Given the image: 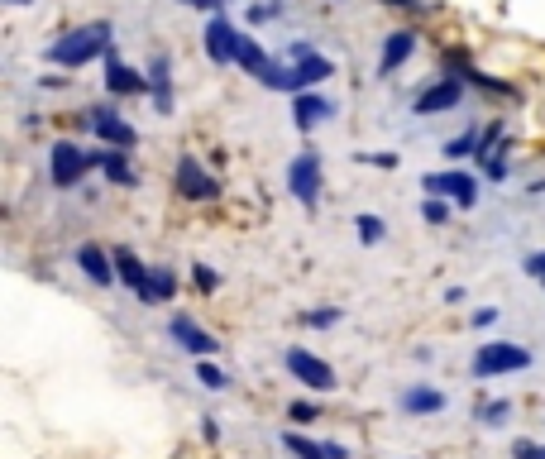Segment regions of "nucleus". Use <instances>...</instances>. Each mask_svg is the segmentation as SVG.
Segmentation results:
<instances>
[{
    "instance_id": "obj_1",
    "label": "nucleus",
    "mask_w": 545,
    "mask_h": 459,
    "mask_svg": "<svg viewBox=\"0 0 545 459\" xmlns=\"http://www.w3.org/2000/svg\"><path fill=\"white\" fill-rule=\"evenodd\" d=\"M330 77H335V63H330L326 53L311 44V39H292L278 58H268V67H263L254 82L268 91H283V96H302V91H316Z\"/></svg>"
},
{
    "instance_id": "obj_2",
    "label": "nucleus",
    "mask_w": 545,
    "mask_h": 459,
    "mask_svg": "<svg viewBox=\"0 0 545 459\" xmlns=\"http://www.w3.org/2000/svg\"><path fill=\"white\" fill-rule=\"evenodd\" d=\"M110 53H115V29L106 20H87L48 44V63L77 72V67H87V63H106Z\"/></svg>"
},
{
    "instance_id": "obj_3",
    "label": "nucleus",
    "mask_w": 545,
    "mask_h": 459,
    "mask_svg": "<svg viewBox=\"0 0 545 459\" xmlns=\"http://www.w3.org/2000/svg\"><path fill=\"white\" fill-rule=\"evenodd\" d=\"M531 364H536V354L517 345V340H483L474 359H469V373L479 383H493V378H507V373H526Z\"/></svg>"
},
{
    "instance_id": "obj_4",
    "label": "nucleus",
    "mask_w": 545,
    "mask_h": 459,
    "mask_svg": "<svg viewBox=\"0 0 545 459\" xmlns=\"http://www.w3.org/2000/svg\"><path fill=\"white\" fill-rule=\"evenodd\" d=\"M91 173H96V153H87L77 139H58V144L48 149V182H53L58 192H77Z\"/></svg>"
},
{
    "instance_id": "obj_5",
    "label": "nucleus",
    "mask_w": 545,
    "mask_h": 459,
    "mask_svg": "<svg viewBox=\"0 0 545 459\" xmlns=\"http://www.w3.org/2000/svg\"><path fill=\"white\" fill-rule=\"evenodd\" d=\"M421 192L455 201L459 211H474V206H479V177L464 173L459 163H445V168H436V173L421 177Z\"/></svg>"
},
{
    "instance_id": "obj_6",
    "label": "nucleus",
    "mask_w": 545,
    "mask_h": 459,
    "mask_svg": "<svg viewBox=\"0 0 545 459\" xmlns=\"http://www.w3.org/2000/svg\"><path fill=\"white\" fill-rule=\"evenodd\" d=\"M287 192L302 201L306 211H316L321 206V192H326V168H321V153L306 144L292 163H287Z\"/></svg>"
},
{
    "instance_id": "obj_7",
    "label": "nucleus",
    "mask_w": 545,
    "mask_h": 459,
    "mask_svg": "<svg viewBox=\"0 0 545 459\" xmlns=\"http://www.w3.org/2000/svg\"><path fill=\"white\" fill-rule=\"evenodd\" d=\"M283 364H287V373L302 383L306 393H335L340 388V378H335V369H330L321 354H311L306 345H287V354H283Z\"/></svg>"
},
{
    "instance_id": "obj_8",
    "label": "nucleus",
    "mask_w": 545,
    "mask_h": 459,
    "mask_svg": "<svg viewBox=\"0 0 545 459\" xmlns=\"http://www.w3.org/2000/svg\"><path fill=\"white\" fill-rule=\"evenodd\" d=\"M240 44H244V29L225 10L220 15H211L206 20V29H201V48H206V58L216 67H235L240 63Z\"/></svg>"
},
{
    "instance_id": "obj_9",
    "label": "nucleus",
    "mask_w": 545,
    "mask_h": 459,
    "mask_svg": "<svg viewBox=\"0 0 545 459\" xmlns=\"http://www.w3.org/2000/svg\"><path fill=\"white\" fill-rule=\"evenodd\" d=\"M464 96H469V82L445 72V77H436L431 87H421L412 96V115H450V110L464 106Z\"/></svg>"
},
{
    "instance_id": "obj_10",
    "label": "nucleus",
    "mask_w": 545,
    "mask_h": 459,
    "mask_svg": "<svg viewBox=\"0 0 545 459\" xmlns=\"http://www.w3.org/2000/svg\"><path fill=\"white\" fill-rule=\"evenodd\" d=\"M173 187H177V197H187V201H216L220 197V177L201 163L197 153H182V158H177Z\"/></svg>"
},
{
    "instance_id": "obj_11",
    "label": "nucleus",
    "mask_w": 545,
    "mask_h": 459,
    "mask_svg": "<svg viewBox=\"0 0 545 459\" xmlns=\"http://www.w3.org/2000/svg\"><path fill=\"white\" fill-rule=\"evenodd\" d=\"M87 130L96 134L101 144H110V149H139V130H134L115 106H91L87 110Z\"/></svg>"
},
{
    "instance_id": "obj_12",
    "label": "nucleus",
    "mask_w": 545,
    "mask_h": 459,
    "mask_svg": "<svg viewBox=\"0 0 545 459\" xmlns=\"http://www.w3.org/2000/svg\"><path fill=\"white\" fill-rule=\"evenodd\" d=\"M168 335H173L177 350L192 354V359H216V354H220V340L206 326H201V321H192L187 311H177L173 321H168Z\"/></svg>"
},
{
    "instance_id": "obj_13",
    "label": "nucleus",
    "mask_w": 545,
    "mask_h": 459,
    "mask_svg": "<svg viewBox=\"0 0 545 459\" xmlns=\"http://www.w3.org/2000/svg\"><path fill=\"white\" fill-rule=\"evenodd\" d=\"M106 96L110 101H125V96H149V72L130 67L120 53L106 58Z\"/></svg>"
},
{
    "instance_id": "obj_14",
    "label": "nucleus",
    "mask_w": 545,
    "mask_h": 459,
    "mask_svg": "<svg viewBox=\"0 0 545 459\" xmlns=\"http://www.w3.org/2000/svg\"><path fill=\"white\" fill-rule=\"evenodd\" d=\"M416 44H421V34H416V29H407V24H402V29H393V34L383 39V48H378V67H373V72H378V77H393L397 67L412 63Z\"/></svg>"
},
{
    "instance_id": "obj_15",
    "label": "nucleus",
    "mask_w": 545,
    "mask_h": 459,
    "mask_svg": "<svg viewBox=\"0 0 545 459\" xmlns=\"http://www.w3.org/2000/svg\"><path fill=\"white\" fill-rule=\"evenodd\" d=\"M330 115H335V101H330V96H321V87L302 91V96H292V130H297V134L321 130Z\"/></svg>"
},
{
    "instance_id": "obj_16",
    "label": "nucleus",
    "mask_w": 545,
    "mask_h": 459,
    "mask_svg": "<svg viewBox=\"0 0 545 459\" xmlns=\"http://www.w3.org/2000/svg\"><path fill=\"white\" fill-rule=\"evenodd\" d=\"M77 268H82V278L91 287H115L120 283V273H115V254L101 249V244H77Z\"/></svg>"
},
{
    "instance_id": "obj_17",
    "label": "nucleus",
    "mask_w": 545,
    "mask_h": 459,
    "mask_svg": "<svg viewBox=\"0 0 545 459\" xmlns=\"http://www.w3.org/2000/svg\"><path fill=\"white\" fill-rule=\"evenodd\" d=\"M144 72H149L153 110H158V115H173V58H168V53L158 48V53L149 58V67H144Z\"/></svg>"
},
{
    "instance_id": "obj_18",
    "label": "nucleus",
    "mask_w": 545,
    "mask_h": 459,
    "mask_svg": "<svg viewBox=\"0 0 545 459\" xmlns=\"http://www.w3.org/2000/svg\"><path fill=\"white\" fill-rule=\"evenodd\" d=\"M397 407H402L407 416H440L445 407H450V397L440 393L436 383H407L402 397H397Z\"/></svg>"
},
{
    "instance_id": "obj_19",
    "label": "nucleus",
    "mask_w": 545,
    "mask_h": 459,
    "mask_svg": "<svg viewBox=\"0 0 545 459\" xmlns=\"http://www.w3.org/2000/svg\"><path fill=\"white\" fill-rule=\"evenodd\" d=\"M110 254H115V273H120V287H130L134 297H144V292H149V273H153V263L139 259V254H134L130 244H115Z\"/></svg>"
},
{
    "instance_id": "obj_20",
    "label": "nucleus",
    "mask_w": 545,
    "mask_h": 459,
    "mask_svg": "<svg viewBox=\"0 0 545 459\" xmlns=\"http://www.w3.org/2000/svg\"><path fill=\"white\" fill-rule=\"evenodd\" d=\"M96 173L106 177L110 187H134V182H139L130 168V149H110V144L96 149Z\"/></svg>"
},
{
    "instance_id": "obj_21",
    "label": "nucleus",
    "mask_w": 545,
    "mask_h": 459,
    "mask_svg": "<svg viewBox=\"0 0 545 459\" xmlns=\"http://www.w3.org/2000/svg\"><path fill=\"white\" fill-rule=\"evenodd\" d=\"M177 297V273L168 268V263H153V273H149V292L139 297L144 306H163V302H173Z\"/></svg>"
},
{
    "instance_id": "obj_22",
    "label": "nucleus",
    "mask_w": 545,
    "mask_h": 459,
    "mask_svg": "<svg viewBox=\"0 0 545 459\" xmlns=\"http://www.w3.org/2000/svg\"><path fill=\"white\" fill-rule=\"evenodd\" d=\"M479 139H483V130H464V134H455V139H445V144H440V158H445V163H464V158H479Z\"/></svg>"
},
{
    "instance_id": "obj_23",
    "label": "nucleus",
    "mask_w": 545,
    "mask_h": 459,
    "mask_svg": "<svg viewBox=\"0 0 545 459\" xmlns=\"http://www.w3.org/2000/svg\"><path fill=\"white\" fill-rule=\"evenodd\" d=\"M283 450L292 459H330L326 440H311L306 431H283Z\"/></svg>"
},
{
    "instance_id": "obj_24",
    "label": "nucleus",
    "mask_w": 545,
    "mask_h": 459,
    "mask_svg": "<svg viewBox=\"0 0 545 459\" xmlns=\"http://www.w3.org/2000/svg\"><path fill=\"white\" fill-rule=\"evenodd\" d=\"M507 416H512V402H507V397H483L479 407H474V421L488 426V431H502V426H507Z\"/></svg>"
},
{
    "instance_id": "obj_25",
    "label": "nucleus",
    "mask_w": 545,
    "mask_h": 459,
    "mask_svg": "<svg viewBox=\"0 0 545 459\" xmlns=\"http://www.w3.org/2000/svg\"><path fill=\"white\" fill-rule=\"evenodd\" d=\"M268 58H273V53H268V48L259 44V39H254V34H249V29H244V44H240V72H249V77H259L263 67H268Z\"/></svg>"
},
{
    "instance_id": "obj_26",
    "label": "nucleus",
    "mask_w": 545,
    "mask_h": 459,
    "mask_svg": "<svg viewBox=\"0 0 545 459\" xmlns=\"http://www.w3.org/2000/svg\"><path fill=\"white\" fill-rule=\"evenodd\" d=\"M306 330H335L345 321V306H306L302 316H297Z\"/></svg>"
},
{
    "instance_id": "obj_27",
    "label": "nucleus",
    "mask_w": 545,
    "mask_h": 459,
    "mask_svg": "<svg viewBox=\"0 0 545 459\" xmlns=\"http://www.w3.org/2000/svg\"><path fill=\"white\" fill-rule=\"evenodd\" d=\"M354 230H359V244L364 249H373V244L388 240V220L373 216V211H364V216H354Z\"/></svg>"
},
{
    "instance_id": "obj_28",
    "label": "nucleus",
    "mask_w": 545,
    "mask_h": 459,
    "mask_svg": "<svg viewBox=\"0 0 545 459\" xmlns=\"http://www.w3.org/2000/svg\"><path fill=\"white\" fill-rule=\"evenodd\" d=\"M197 383L206 393H230V373L220 369L216 359H197Z\"/></svg>"
},
{
    "instance_id": "obj_29",
    "label": "nucleus",
    "mask_w": 545,
    "mask_h": 459,
    "mask_svg": "<svg viewBox=\"0 0 545 459\" xmlns=\"http://www.w3.org/2000/svg\"><path fill=\"white\" fill-rule=\"evenodd\" d=\"M450 206H455V201L426 192V197H421V220H426V225H445V220H450Z\"/></svg>"
},
{
    "instance_id": "obj_30",
    "label": "nucleus",
    "mask_w": 545,
    "mask_h": 459,
    "mask_svg": "<svg viewBox=\"0 0 545 459\" xmlns=\"http://www.w3.org/2000/svg\"><path fill=\"white\" fill-rule=\"evenodd\" d=\"M287 421H297V426H311V421H321V407H316L311 397H297V402L287 407Z\"/></svg>"
},
{
    "instance_id": "obj_31",
    "label": "nucleus",
    "mask_w": 545,
    "mask_h": 459,
    "mask_svg": "<svg viewBox=\"0 0 545 459\" xmlns=\"http://www.w3.org/2000/svg\"><path fill=\"white\" fill-rule=\"evenodd\" d=\"M192 283H197L201 292H216V287H220V273L211 268V263H192Z\"/></svg>"
},
{
    "instance_id": "obj_32",
    "label": "nucleus",
    "mask_w": 545,
    "mask_h": 459,
    "mask_svg": "<svg viewBox=\"0 0 545 459\" xmlns=\"http://www.w3.org/2000/svg\"><path fill=\"white\" fill-rule=\"evenodd\" d=\"M283 15V0H268V5H249V15L244 20L249 24H268V20H278Z\"/></svg>"
},
{
    "instance_id": "obj_33",
    "label": "nucleus",
    "mask_w": 545,
    "mask_h": 459,
    "mask_svg": "<svg viewBox=\"0 0 545 459\" xmlns=\"http://www.w3.org/2000/svg\"><path fill=\"white\" fill-rule=\"evenodd\" d=\"M354 158H359L364 168H397V163H402L393 149H383V153H354Z\"/></svg>"
},
{
    "instance_id": "obj_34",
    "label": "nucleus",
    "mask_w": 545,
    "mask_h": 459,
    "mask_svg": "<svg viewBox=\"0 0 545 459\" xmlns=\"http://www.w3.org/2000/svg\"><path fill=\"white\" fill-rule=\"evenodd\" d=\"M512 459H545V440H512Z\"/></svg>"
},
{
    "instance_id": "obj_35",
    "label": "nucleus",
    "mask_w": 545,
    "mask_h": 459,
    "mask_svg": "<svg viewBox=\"0 0 545 459\" xmlns=\"http://www.w3.org/2000/svg\"><path fill=\"white\" fill-rule=\"evenodd\" d=\"M522 273H526V278H536V283H545V249L526 254V259H522Z\"/></svg>"
},
{
    "instance_id": "obj_36",
    "label": "nucleus",
    "mask_w": 545,
    "mask_h": 459,
    "mask_svg": "<svg viewBox=\"0 0 545 459\" xmlns=\"http://www.w3.org/2000/svg\"><path fill=\"white\" fill-rule=\"evenodd\" d=\"M493 321H498V306H479V311H474V330H488Z\"/></svg>"
},
{
    "instance_id": "obj_37",
    "label": "nucleus",
    "mask_w": 545,
    "mask_h": 459,
    "mask_svg": "<svg viewBox=\"0 0 545 459\" xmlns=\"http://www.w3.org/2000/svg\"><path fill=\"white\" fill-rule=\"evenodd\" d=\"M182 5H192V10H206V15H220L230 0H182Z\"/></svg>"
},
{
    "instance_id": "obj_38",
    "label": "nucleus",
    "mask_w": 545,
    "mask_h": 459,
    "mask_svg": "<svg viewBox=\"0 0 545 459\" xmlns=\"http://www.w3.org/2000/svg\"><path fill=\"white\" fill-rule=\"evenodd\" d=\"M201 436H206V440H220V426H216V416H201Z\"/></svg>"
},
{
    "instance_id": "obj_39",
    "label": "nucleus",
    "mask_w": 545,
    "mask_h": 459,
    "mask_svg": "<svg viewBox=\"0 0 545 459\" xmlns=\"http://www.w3.org/2000/svg\"><path fill=\"white\" fill-rule=\"evenodd\" d=\"M445 302H450V306H464V287H445Z\"/></svg>"
},
{
    "instance_id": "obj_40",
    "label": "nucleus",
    "mask_w": 545,
    "mask_h": 459,
    "mask_svg": "<svg viewBox=\"0 0 545 459\" xmlns=\"http://www.w3.org/2000/svg\"><path fill=\"white\" fill-rule=\"evenodd\" d=\"M383 5H397V10H421V0H383Z\"/></svg>"
},
{
    "instance_id": "obj_41",
    "label": "nucleus",
    "mask_w": 545,
    "mask_h": 459,
    "mask_svg": "<svg viewBox=\"0 0 545 459\" xmlns=\"http://www.w3.org/2000/svg\"><path fill=\"white\" fill-rule=\"evenodd\" d=\"M5 5H15V10H24V5H34V0H5Z\"/></svg>"
}]
</instances>
